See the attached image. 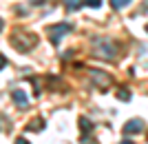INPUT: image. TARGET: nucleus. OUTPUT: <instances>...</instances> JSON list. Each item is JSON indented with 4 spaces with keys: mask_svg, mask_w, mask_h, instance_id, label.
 I'll return each mask as SVG.
<instances>
[{
    "mask_svg": "<svg viewBox=\"0 0 148 144\" xmlns=\"http://www.w3.org/2000/svg\"><path fill=\"white\" fill-rule=\"evenodd\" d=\"M42 126H44V120H42V118H36L29 126H27V129H29V131H40Z\"/></svg>",
    "mask_w": 148,
    "mask_h": 144,
    "instance_id": "nucleus-9",
    "label": "nucleus"
},
{
    "mask_svg": "<svg viewBox=\"0 0 148 144\" xmlns=\"http://www.w3.org/2000/svg\"><path fill=\"white\" fill-rule=\"evenodd\" d=\"M71 29H73V27L69 25V22H58V25H51L49 29H47V33H49V38H51L53 44H60V40L66 36Z\"/></svg>",
    "mask_w": 148,
    "mask_h": 144,
    "instance_id": "nucleus-3",
    "label": "nucleus"
},
{
    "mask_svg": "<svg viewBox=\"0 0 148 144\" xmlns=\"http://www.w3.org/2000/svg\"><path fill=\"white\" fill-rule=\"evenodd\" d=\"M5 67H7V58H5V56H2V53H0V71L5 69Z\"/></svg>",
    "mask_w": 148,
    "mask_h": 144,
    "instance_id": "nucleus-13",
    "label": "nucleus"
},
{
    "mask_svg": "<svg viewBox=\"0 0 148 144\" xmlns=\"http://www.w3.org/2000/svg\"><path fill=\"white\" fill-rule=\"evenodd\" d=\"M117 98H119V100H124V102H126V100H130V93L126 91V89H119V91H117Z\"/></svg>",
    "mask_w": 148,
    "mask_h": 144,
    "instance_id": "nucleus-12",
    "label": "nucleus"
},
{
    "mask_svg": "<svg viewBox=\"0 0 148 144\" xmlns=\"http://www.w3.org/2000/svg\"><path fill=\"white\" fill-rule=\"evenodd\" d=\"M64 7H66V11H75V9L84 7V0H64Z\"/></svg>",
    "mask_w": 148,
    "mask_h": 144,
    "instance_id": "nucleus-8",
    "label": "nucleus"
},
{
    "mask_svg": "<svg viewBox=\"0 0 148 144\" xmlns=\"http://www.w3.org/2000/svg\"><path fill=\"white\" fill-rule=\"evenodd\" d=\"M11 98H13V102H16L20 109H27V107H29V98H27V93L22 91V89H13V91H11Z\"/></svg>",
    "mask_w": 148,
    "mask_h": 144,
    "instance_id": "nucleus-5",
    "label": "nucleus"
},
{
    "mask_svg": "<svg viewBox=\"0 0 148 144\" xmlns=\"http://www.w3.org/2000/svg\"><path fill=\"white\" fill-rule=\"evenodd\" d=\"M133 0H111V7L113 9H124V7H128Z\"/></svg>",
    "mask_w": 148,
    "mask_h": 144,
    "instance_id": "nucleus-10",
    "label": "nucleus"
},
{
    "mask_svg": "<svg viewBox=\"0 0 148 144\" xmlns=\"http://www.w3.org/2000/svg\"><path fill=\"white\" fill-rule=\"evenodd\" d=\"M77 124H80V131L84 133V140H86V138H88V133L93 131V122H91V120H88V118H84V115H82Z\"/></svg>",
    "mask_w": 148,
    "mask_h": 144,
    "instance_id": "nucleus-6",
    "label": "nucleus"
},
{
    "mask_svg": "<svg viewBox=\"0 0 148 144\" xmlns=\"http://www.w3.org/2000/svg\"><path fill=\"white\" fill-rule=\"evenodd\" d=\"M31 2H33V5H42L44 0H31Z\"/></svg>",
    "mask_w": 148,
    "mask_h": 144,
    "instance_id": "nucleus-16",
    "label": "nucleus"
},
{
    "mask_svg": "<svg viewBox=\"0 0 148 144\" xmlns=\"http://www.w3.org/2000/svg\"><path fill=\"white\" fill-rule=\"evenodd\" d=\"M91 75H93V80L97 82V84H102V87H108V84H111V78L106 73H102V71H91Z\"/></svg>",
    "mask_w": 148,
    "mask_h": 144,
    "instance_id": "nucleus-7",
    "label": "nucleus"
},
{
    "mask_svg": "<svg viewBox=\"0 0 148 144\" xmlns=\"http://www.w3.org/2000/svg\"><path fill=\"white\" fill-rule=\"evenodd\" d=\"M122 144H135L133 140H122Z\"/></svg>",
    "mask_w": 148,
    "mask_h": 144,
    "instance_id": "nucleus-15",
    "label": "nucleus"
},
{
    "mask_svg": "<svg viewBox=\"0 0 148 144\" xmlns=\"http://www.w3.org/2000/svg\"><path fill=\"white\" fill-rule=\"evenodd\" d=\"M16 144H29V142H27V138H18V140H16Z\"/></svg>",
    "mask_w": 148,
    "mask_h": 144,
    "instance_id": "nucleus-14",
    "label": "nucleus"
},
{
    "mask_svg": "<svg viewBox=\"0 0 148 144\" xmlns=\"http://www.w3.org/2000/svg\"><path fill=\"white\" fill-rule=\"evenodd\" d=\"M84 7H91V9H99V7H102V0H84Z\"/></svg>",
    "mask_w": 148,
    "mask_h": 144,
    "instance_id": "nucleus-11",
    "label": "nucleus"
},
{
    "mask_svg": "<svg viewBox=\"0 0 148 144\" xmlns=\"http://www.w3.org/2000/svg\"><path fill=\"white\" fill-rule=\"evenodd\" d=\"M11 44H13L18 51H22V53H25L27 49H33V47L38 44V38L33 36V33H27V36H25V33H18V36L11 38Z\"/></svg>",
    "mask_w": 148,
    "mask_h": 144,
    "instance_id": "nucleus-2",
    "label": "nucleus"
},
{
    "mask_svg": "<svg viewBox=\"0 0 148 144\" xmlns=\"http://www.w3.org/2000/svg\"><path fill=\"white\" fill-rule=\"evenodd\" d=\"M2 27H5V25H2V20H0V31H2Z\"/></svg>",
    "mask_w": 148,
    "mask_h": 144,
    "instance_id": "nucleus-17",
    "label": "nucleus"
},
{
    "mask_svg": "<svg viewBox=\"0 0 148 144\" xmlns=\"http://www.w3.org/2000/svg\"><path fill=\"white\" fill-rule=\"evenodd\" d=\"M91 44L97 58H104V60H115L117 58V44L111 38H93Z\"/></svg>",
    "mask_w": 148,
    "mask_h": 144,
    "instance_id": "nucleus-1",
    "label": "nucleus"
},
{
    "mask_svg": "<svg viewBox=\"0 0 148 144\" xmlns=\"http://www.w3.org/2000/svg\"><path fill=\"white\" fill-rule=\"evenodd\" d=\"M144 131V122L142 120H128L126 124H124V133L126 135H137V133H142Z\"/></svg>",
    "mask_w": 148,
    "mask_h": 144,
    "instance_id": "nucleus-4",
    "label": "nucleus"
}]
</instances>
